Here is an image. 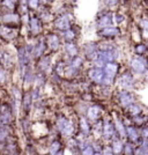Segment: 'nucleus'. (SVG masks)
Wrapping results in <instances>:
<instances>
[{"instance_id": "a211bd4d", "label": "nucleus", "mask_w": 148, "mask_h": 155, "mask_svg": "<svg viewBox=\"0 0 148 155\" xmlns=\"http://www.w3.org/2000/svg\"><path fill=\"white\" fill-rule=\"evenodd\" d=\"M140 25H141V28H142V35H143V37L148 39V21L143 20V21H141Z\"/></svg>"}, {"instance_id": "20e7f679", "label": "nucleus", "mask_w": 148, "mask_h": 155, "mask_svg": "<svg viewBox=\"0 0 148 155\" xmlns=\"http://www.w3.org/2000/svg\"><path fill=\"white\" fill-rule=\"evenodd\" d=\"M54 25H56V28H57L58 30L65 31V30L70 29V20L67 19L66 16H61V18H59L58 20H56Z\"/></svg>"}, {"instance_id": "4be33fe9", "label": "nucleus", "mask_w": 148, "mask_h": 155, "mask_svg": "<svg viewBox=\"0 0 148 155\" xmlns=\"http://www.w3.org/2000/svg\"><path fill=\"white\" fill-rule=\"evenodd\" d=\"M41 66L43 65V70H45V68H48L49 66H50V58L49 57H44V58H42V60H41Z\"/></svg>"}, {"instance_id": "a878e982", "label": "nucleus", "mask_w": 148, "mask_h": 155, "mask_svg": "<svg viewBox=\"0 0 148 155\" xmlns=\"http://www.w3.org/2000/svg\"><path fill=\"white\" fill-rule=\"evenodd\" d=\"M118 0H105V2L107 4H109V5H113V4H116Z\"/></svg>"}, {"instance_id": "f3484780", "label": "nucleus", "mask_w": 148, "mask_h": 155, "mask_svg": "<svg viewBox=\"0 0 148 155\" xmlns=\"http://www.w3.org/2000/svg\"><path fill=\"white\" fill-rule=\"evenodd\" d=\"M59 149H60V142L58 140H54L51 143V146H50V152H51L52 154H56Z\"/></svg>"}, {"instance_id": "9b49d317", "label": "nucleus", "mask_w": 148, "mask_h": 155, "mask_svg": "<svg viewBox=\"0 0 148 155\" xmlns=\"http://www.w3.org/2000/svg\"><path fill=\"white\" fill-rule=\"evenodd\" d=\"M126 130H127L126 133H127V136H129L130 140H131V141H136L138 138H139V134H138L136 130H135L133 126H130V127H127Z\"/></svg>"}, {"instance_id": "0eeeda50", "label": "nucleus", "mask_w": 148, "mask_h": 155, "mask_svg": "<svg viewBox=\"0 0 148 155\" xmlns=\"http://www.w3.org/2000/svg\"><path fill=\"white\" fill-rule=\"evenodd\" d=\"M119 100H120V103L124 105V107H129L130 104H132L134 102V97L132 94H130L127 91H123L119 96Z\"/></svg>"}, {"instance_id": "f8f14e48", "label": "nucleus", "mask_w": 148, "mask_h": 155, "mask_svg": "<svg viewBox=\"0 0 148 155\" xmlns=\"http://www.w3.org/2000/svg\"><path fill=\"white\" fill-rule=\"evenodd\" d=\"M30 26H31V31L34 34H38L41 30V26H39V20L36 18H32L30 21Z\"/></svg>"}, {"instance_id": "2eb2a0df", "label": "nucleus", "mask_w": 148, "mask_h": 155, "mask_svg": "<svg viewBox=\"0 0 148 155\" xmlns=\"http://www.w3.org/2000/svg\"><path fill=\"white\" fill-rule=\"evenodd\" d=\"M4 22H16L19 16L14 13H7L6 15H4Z\"/></svg>"}, {"instance_id": "aec40b11", "label": "nucleus", "mask_w": 148, "mask_h": 155, "mask_svg": "<svg viewBox=\"0 0 148 155\" xmlns=\"http://www.w3.org/2000/svg\"><path fill=\"white\" fill-rule=\"evenodd\" d=\"M122 149H123V142L119 141V140H116L115 143H113V152L119 153V152H122Z\"/></svg>"}, {"instance_id": "6e6552de", "label": "nucleus", "mask_w": 148, "mask_h": 155, "mask_svg": "<svg viewBox=\"0 0 148 155\" xmlns=\"http://www.w3.org/2000/svg\"><path fill=\"white\" fill-rule=\"evenodd\" d=\"M59 43H60V39L58 38V36L56 35H50L49 38H48V44H49V48L56 51L57 49L59 48Z\"/></svg>"}, {"instance_id": "39448f33", "label": "nucleus", "mask_w": 148, "mask_h": 155, "mask_svg": "<svg viewBox=\"0 0 148 155\" xmlns=\"http://www.w3.org/2000/svg\"><path fill=\"white\" fill-rule=\"evenodd\" d=\"M104 71H105V75L107 77L110 78V79H113L115 75L117 74V71H118V65L109 61V63H107V65H105Z\"/></svg>"}, {"instance_id": "393cba45", "label": "nucleus", "mask_w": 148, "mask_h": 155, "mask_svg": "<svg viewBox=\"0 0 148 155\" xmlns=\"http://www.w3.org/2000/svg\"><path fill=\"white\" fill-rule=\"evenodd\" d=\"M6 139V131H4V129H0V142Z\"/></svg>"}, {"instance_id": "5701e85b", "label": "nucleus", "mask_w": 148, "mask_h": 155, "mask_svg": "<svg viewBox=\"0 0 148 155\" xmlns=\"http://www.w3.org/2000/svg\"><path fill=\"white\" fill-rule=\"evenodd\" d=\"M27 2L29 5V8H31V9H35L36 7L38 6V0H28Z\"/></svg>"}, {"instance_id": "f03ea898", "label": "nucleus", "mask_w": 148, "mask_h": 155, "mask_svg": "<svg viewBox=\"0 0 148 155\" xmlns=\"http://www.w3.org/2000/svg\"><path fill=\"white\" fill-rule=\"evenodd\" d=\"M131 66H132V68L134 70L135 72H139V73H141L146 70V64H145V60L143 58L141 57H136L132 60V63H131Z\"/></svg>"}, {"instance_id": "4468645a", "label": "nucleus", "mask_w": 148, "mask_h": 155, "mask_svg": "<svg viewBox=\"0 0 148 155\" xmlns=\"http://www.w3.org/2000/svg\"><path fill=\"white\" fill-rule=\"evenodd\" d=\"M66 51L68 52V54H70L71 57H75V56H77V49L74 44H72V43H67V44H66Z\"/></svg>"}, {"instance_id": "7ed1b4c3", "label": "nucleus", "mask_w": 148, "mask_h": 155, "mask_svg": "<svg viewBox=\"0 0 148 155\" xmlns=\"http://www.w3.org/2000/svg\"><path fill=\"white\" fill-rule=\"evenodd\" d=\"M103 134L105 138H112V137L116 134V129H115V126L112 125V124L110 123V120H105V123L103 125Z\"/></svg>"}, {"instance_id": "1a4fd4ad", "label": "nucleus", "mask_w": 148, "mask_h": 155, "mask_svg": "<svg viewBox=\"0 0 148 155\" xmlns=\"http://www.w3.org/2000/svg\"><path fill=\"white\" fill-rule=\"evenodd\" d=\"M100 112L101 110L98 109L97 107H90L88 111H87V118L90 120H96L98 116H100Z\"/></svg>"}, {"instance_id": "ddd939ff", "label": "nucleus", "mask_w": 148, "mask_h": 155, "mask_svg": "<svg viewBox=\"0 0 148 155\" xmlns=\"http://www.w3.org/2000/svg\"><path fill=\"white\" fill-rule=\"evenodd\" d=\"M80 130H81V132H82L84 134H88L90 132L89 124H88V122H87L84 118H82V119L80 120Z\"/></svg>"}, {"instance_id": "f257e3e1", "label": "nucleus", "mask_w": 148, "mask_h": 155, "mask_svg": "<svg viewBox=\"0 0 148 155\" xmlns=\"http://www.w3.org/2000/svg\"><path fill=\"white\" fill-rule=\"evenodd\" d=\"M88 74H89V78L94 82H96V84H102L103 78H104V73L100 67H98V68H97V67L91 68V70L88 72Z\"/></svg>"}, {"instance_id": "412c9836", "label": "nucleus", "mask_w": 148, "mask_h": 155, "mask_svg": "<svg viewBox=\"0 0 148 155\" xmlns=\"http://www.w3.org/2000/svg\"><path fill=\"white\" fill-rule=\"evenodd\" d=\"M2 4H4V6H6L7 8H9V9H14V7H15L14 0H4Z\"/></svg>"}, {"instance_id": "6ab92c4d", "label": "nucleus", "mask_w": 148, "mask_h": 155, "mask_svg": "<svg viewBox=\"0 0 148 155\" xmlns=\"http://www.w3.org/2000/svg\"><path fill=\"white\" fill-rule=\"evenodd\" d=\"M147 50V48L145 44H138V45L135 46V52L138 53V54H143Z\"/></svg>"}, {"instance_id": "b1692460", "label": "nucleus", "mask_w": 148, "mask_h": 155, "mask_svg": "<svg viewBox=\"0 0 148 155\" xmlns=\"http://www.w3.org/2000/svg\"><path fill=\"white\" fill-rule=\"evenodd\" d=\"M6 72L4 70H0V84H4L6 81Z\"/></svg>"}, {"instance_id": "423d86ee", "label": "nucleus", "mask_w": 148, "mask_h": 155, "mask_svg": "<svg viewBox=\"0 0 148 155\" xmlns=\"http://www.w3.org/2000/svg\"><path fill=\"white\" fill-rule=\"evenodd\" d=\"M119 34L118 28H112V27H104L102 29V31H100V35H102L103 37L107 38H111V37H116L117 35Z\"/></svg>"}, {"instance_id": "9d476101", "label": "nucleus", "mask_w": 148, "mask_h": 155, "mask_svg": "<svg viewBox=\"0 0 148 155\" xmlns=\"http://www.w3.org/2000/svg\"><path fill=\"white\" fill-rule=\"evenodd\" d=\"M133 77L130 74V73H126L124 74L122 78H120V84L124 86V87H131L133 84Z\"/></svg>"}, {"instance_id": "bb28decb", "label": "nucleus", "mask_w": 148, "mask_h": 155, "mask_svg": "<svg viewBox=\"0 0 148 155\" xmlns=\"http://www.w3.org/2000/svg\"><path fill=\"white\" fill-rule=\"evenodd\" d=\"M27 1H28V0H22V2H23V4H26Z\"/></svg>"}, {"instance_id": "dca6fc26", "label": "nucleus", "mask_w": 148, "mask_h": 155, "mask_svg": "<svg viewBox=\"0 0 148 155\" xmlns=\"http://www.w3.org/2000/svg\"><path fill=\"white\" fill-rule=\"evenodd\" d=\"M110 23H111V18H110V15H104L103 18H101L100 21H98V25L101 27H107V26H109Z\"/></svg>"}]
</instances>
